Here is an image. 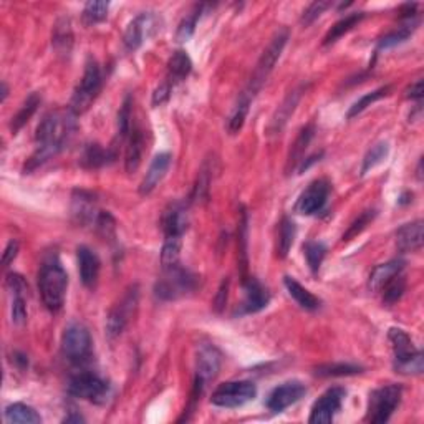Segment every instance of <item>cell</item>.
Listing matches in <instances>:
<instances>
[{
	"instance_id": "cell-1",
	"label": "cell",
	"mask_w": 424,
	"mask_h": 424,
	"mask_svg": "<svg viewBox=\"0 0 424 424\" xmlns=\"http://www.w3.org/2000/svg\"><path fill=\"white\" fill-rule=\"evenodd\" d=\"M75 116L77 115L72 110H56L43 118L37 128V134H35L38 148L30 156L25 171L30 173L37 169L38 166L47 163L67 146L77 129Z\"/></svg>"
},
{
	"instance_id": "cell-2",
	"label": "cell",
	"mask_w": 424,
	"mask_h": 424,
	"mask_svg": "<svg viewBox=\"0 0 424 424\" xmlns=\"http://www.w3.org/2000/svg\"><path fill=\"white\" fill-rule=\"evenodd\" d=\"M67 285L68 275L62 264L56 259L47 260L38 274V288H40L43 304L50 312H56L63 307Z\"/></svg>"
},
{
	"instance_id": "cell-3",
	"label": "cell",
	"mask_w": 424,
	"mask_h": 424,
	"mask_svg": "<svg viewBox=\"0 0 424 424\" xmlns=\"http://www.w3.org/2000/svg\"><path fill=\"white\" fill-rule=\"evenodd\" d=\"M390 343L395 352V368L401 375H419L423 371V353L414 348L413 342L401 329H391Z\"/></svg>"
},
{
	"instance_id": "cell-4",
	"label": "cell",
	"mask_w": 424,
	"mask_h": 424,
	"mask_svg": "<svg viewBox=\"0 0 424 424\" xmlns=\"http://www.w3.org/2000/svg\"><path fill=\"white\" fill-rule=\"evenodd\" d=\"M287 40H288L287 30H281V32L275 33V37L270 40L267 48L264 50V54H262L260 60L257 62V67H256V70H253L251 81H249L247 90L244 91V93H247L251 98H253V96L257 95V91L262 88V85H264L270 73H272L277 60L281 58Z\"/></svg>"
},
{
	"instance_id": "cell-5",
	"label": "cell",
	"mask_w": 424,
	"mask_h": 424,
	"mask_svg": "<svg viewBox=\"0 0 424 424\" xmlns=\"http://www.w3.org/2000/svg\"><path fill=\"white\" fill-rule=\"evenodd\" d=\"M100 90H102V73H100V67L95 60H90L86 63L85 73L80 85L77 86L75 93L72 96V103H70V110L75 115H81L91 107L95 98L98 96Z\"/></svg>"
},
{
	"instance_id": "cell-6",
	"label": "cell",
	"mask_w": 424,
	"mask_h": 424,
	"mask_svg": "<svg viewBox=\"0 0 424 424\" xmlns=\"http://www.w3.org/2000/svg\"><path fill=\"white\" fill-rule=\"evenodd\" d=\"M403 390L398 384H388V386L378 388L370 395L368 401V421L371 423H386L395 413L401 401Z\"/></svg>"
},
{
	"instance_id": "cell-7",
	"label": "cell",
	"mask_w": 424,
	"mask_h": 424,
	"mask_svg": "<svg viewBox=\"0 0 424 424\" xmlns=\"http://www.w3.org/2000/svg\"><path fill=\"white\" fill-rule=\"evenodd\" d=\"M196 288V277L179 265L164 269V277L156 283V295L159 299L173 300L192 292Z\"/></svg>"
},
{
	"instance_id": "cell-8",
	"label": "cell",
	"mask_w": 424,
	"mask_h": 424,
	"mask_svg": "<svg viewBox=\"0 0 424 424\" xmlns=\"http://www.w3.org/2000/svg\"><path fill=\"white\" fill-rule=\"evenodd\" d=\"M68 393L72 396L80 398V400L102 403L110 393V384L91 371H80L70 379Z\"/></svg>"
},
{
	"instance_id": "cell-9",
	"label": "cell",
	"mask_w": 424,
	"mask_h": 424,
	"mask_svg": "<svg viewBox=\"0 0 424 424\" xmlns=\"http://www.w3.org/2000/svg\"><path fill=\"white\" fill-rule=\"evenodd\" d=\"M257 396V386L252 382H229L212 393V405L221 408H239Z\"/></svg>"
},
{
	"instance_id": "cell-10",
	"label": "cell",
	"mask_w": 424,
	"mask_h": 424,
	"mask_svg": "<svg viewBox=\"0 0 424 424\" xmlns=\"http://www.w3.org/2000/svg\"><path fill=\"white\" fill-rule=\"evenodd\" d=\"M62 352L73 363H81L90 356L91 336L86 327L80 323H72L65 329L62 335Z\"/></svg>"
},
{
	"instance_id": "cell-11",
	"label": "cell",
	"mask_w": 424,
	"mask_h": 424,
	"mask_svg": "<svg viewBox=\"0 0 424 424\" xmlns=\"http://www.w3.org/2000/svg\"><path fill=\"white\" fill-rule=\"evenodd\" d=\"M136 307H138V290L136 287H134L126 292L123 300H121L118 305H115V307L111 308L110 315H108L107 333L110 338H115V336L121 335V331L126 329L131 315L134 313Z\"/></svg>"
},
{
	"instance_id": "cell-12",
	"label": "cell",
	"mask_w": 424,
	"mask_h": 424,
	"mask_svg": "<svg viewBox=\"0 0 424 424\" xmlns=\"http://www.w3.org/2000/svg\"><path fill=\"white\" fill-rule=\"evenodd\" d=\"M345 396H347V391H345L343 388L340 386L330 388L329 391H325L320 398H318V401H315L308 421L313 424L333 421L336 411L342 408Z\"/></svg>"
},
{
	"instance_id": "cell-13",
	"label": "cell",
	"mask_w": 424,
	"mask_h": 424,
	"mask_svg": "<svg viewBox=\"0 0 424 424\" xmlns=\"http://www.w3.org/2000/svg\"><path fill=\"white\" fill-rule=\"evenodd\" d=\"M330 194V184L327 179H317L310 184L307 189L301 192L297 203V211L304 216H312V214L320 212L323 205L327 204Z\"/></svg>"
},
{
	"instance_id": "cell-14",
	"label": "cell",
	"mask_w": 424,
	"mask_h": 424,
	"mask_svg": "<svg viewBox=\"0 0 424 424\" xmlns=\"http://www.w3.org/2000/svg\"><path fill=\"white\" fill-rule=\"evenodd\" d=\"M157 29H159L157 27V17L152 15L151 12L138 15L136 19L128 25V29H126L123 37L125 47L128 48L129 52L138 50V48L143 45V42L146 40L148 37H151Z\"/></svg>"
},
{
	"instance_id": "cell-15",
	"label": "cell",
	"mask_w": 424,
	"mask_h": 424,
	"mask_svg": "<svg viewBox=\"0 0 424 424\" xmlns=\"http://www.w3.org/2000/svg\"><path fill=\"white\" fill-rule=\"evenodd\" d=\"M305 393H307V388H305V384H301L300 382L283 383L270 393L267 400V408L270 411H274V413H282V411L287 409L288 406L297 403Z\"/></svg>"
},
{
	"instance_id": "cell-16",
	"label": "cell",
	"mask_w": 424,
	"mask_h": 424,
	"mask_svg": "<svg viewBox=\"0 0 424 424\" xmlns=\"http://www.w3.org/2000/svg\"><path fill=\"white\" fill-rule=\"evenodd\" d=\"M7 287L12 294V322L15 325H24L27 322V283L19 274H8Z\"/></svg>"
},
{
	"instance_id": "cell-17",
	"label": "cell",
	"mask_w": 424,
	"mask_h": 424,
	"mask_svg": "<svg viewBox=\"0 0 424 424\" xmlns=\"http://www.w3.org/2000/svg\"><path fill=\"white\" fill-rule=\"evenodd\" d=\"M221 368V355L216 348L211 347V345H204L199 350L198 355V375H196V379L201 384L209 383L211 379L217 377Z\"/></svg>"
},
{
	"instance_id": "cell-18",
	"label": "cell",
	"mask_w": 424,
	"mask_h": 424,
	"mask_svg": "<svg viewBox=\"0 0 424 424\" xmlns=\"http://www.w3.org/2000/svg\"><path fill=\"white\" fill-rule=\"evenodd\" d=\"M187 224V209L184 204L181 203H171L166 207L163 214V230L164 235H176V237H182L186 233Z\"/></svg>"
},
{
	"instance_id": "cell-19",
	"label": "cell",
	"mask_w": 424,
	"mask_h": 424,
	"mask_svg": "<svg viewBox=\"0 0 424 424\" xmlns=\"http://www.w3.org/2000/svg\"><path fill=\"white\" fill-rule=\"evenodd\" d=\"M78 257V270H80V278L83 285L93 288L98 282L100 275V259L91 249L81 246L77 251Z\"/></svg>"
},
{
	"instance_id": "cell-20",
	"label": "cell",
	"mask_w": 424,
	"mask_h": 424,
	"mask_svg": "<svg viewBox=\"0 0 424 424\" xmlns=\"http://www.w3.org/2000/svg\"><path fill=\"white\" fill-rule=\"evenodd\" d=\"M169 166H171V155H168V152H161V155H157L155 159H152L146 176L143 178L141 186H139V192L144 196L155 191L156 186L163 181L166 173H168Z\"/></svg>"
},
{
	"instance_id": "cell-21",
	"label": "cell",
	"mask_w": 424,
	"mask_h": 424,
	"mask_svg": "<svg viewBox=\"0 0 424 424\" xmlns=\"http://www.w3.org/2000/svg\"><path fill=\"white\" fill-rule=\"evenodd\" d=\"M244 290H246V300H244L242 308L246 313H256L269 305L270 295L267 288L256 278H249L244 282Z\"/></svg>"
},
{
	"instance_id": "cell-22",
	"label": "cell",
	"mask_w": 424,
	"mask_h": 424,
	"mask_svg": "<svg viewBox=\"0 0 424 424\" xmlns=\"http://www.w3.org/2000/svg\"><path fill=\"white\" fill-rule=\"evenodd\" d=\"M396 244L401 252H414L423 247V221L409 222L396 233Z\"/></svg>"
},
{
	"instance_id": "cell-23",
	"label": "cell",
	"mask_w": 424,
	"mask_h": 424,
	"mask_svg": "<svg viewBox=\"0 0 424 424\" xmlns=\"http://www.w3.org/2000/svg\"><path fill=\"white\" fill-rule=\"evenodd\" d=\"M72 212L83 224H86V222H96L100 212L98 209H96L95 196L85 191H77L75 194H73Z\"/></svg>"
},
{
	"instance_id": "cell-24",
	"label": "cell",
	"mask_w": 424,
	"mask_h": 424,
	"mask_svg": "<svg viewBox=\"0 0 424 424\" xmlns=\"http://www.w3.org/2000/svg\"><path fill=\"white\" fill-rule=\"evenodd\" d=\"M143 151H144V134L143 129L136 125L129 131L128 146H126V157H125L126 171L128 173L136 171L139 164H141Z\"/></svg>"
},
{
	"instance_id": "cell-25",
	"label": "cell",
	"mask_w": 424,
	"mask_h": 424,
	"mask_svg": "<svg viewBox=\"0 0 424 424\" xmlns=\"http://www.w3.org/2000/svg\"><path fill=\"white\" fill-rule=\"evenodd\" d=\"M403 269H405V262L401 259H395L386 262V264L378 265V267L373 269V272L370 275V282H368L370 288L373 292H379L393 277H395V275L403 272Z\"/></svg>"
},
{
	"instance_id": "cell-26",
	"label": "cell",
	"mask_w": 424,
	"mask_h": 424,
	"mask_svg": "<svg viewBox=\"0 0 424 424\" xmlns=\"http://www.w3.org/2000/svg\"><path fill=\"white\" fill-rule=\"evenodd\" d=\"M300 96H301V90H294L285 100H283V103L278 107V110L275 111L272 121H270V126H269L270 133H281L282 128L288 121V118H290L292 113L295 111Z\"/></svg>"
},
{
	"instance_id": "cell-27",
	"label": "cell",
	"mask_w": 424,
	"mask_h": 424,
	"mask_svg": "<svg viewBox=\"0 0 424 424\" xmlns=\"http://www.w3.org/2000/svg\"><path fill=\"white\" fill-rule=\"evenodd\" d=\"M283 283H285L288 294H290L292 299H294L297 304L300 305L301 308L305 310H317L320 308V299H317L312 292H308L307 288L301 287L299 282L295 281V278L292 277H285V281H283Z\"/></svg>"
},
{
	"instance_id": "cell-28",
	"label": "cell",
	"mask_w": 424,
	"mask_h": 424,
	"mask_svg": "<svg viewBox=\"0 0 424 424\" xmlns=\"http://www.w3.org/2000/svg\"><path fill=\"white\" fill-rule=\"evenodd\" d=\"M313 126L308 125L305 126L304 129L300 131V134L297 136L294 146H292L290 150V155H288V159H287V173H290L292 169L297 168V164L300 163L301 159H304V155L305 151H307L308 144L310 141H312L313 138Z\"/></svg>"
},
{
	"instance_id": "cell-29",
	"label": "cell",
	"mask_w": 424,
	"mask_h": 424,
	"mask_svg": "<svg viewBox=\"0 0 424 424\" xmlns=\"http://www.w3.org/2000/svg\"><path fill=\"white\" fill-rule=\"evenodd\" d=\"M6 419L8 423H24V424H40V414L32 406L24 403L8 405L6 408Z\"/></svg>"
},
{
	"instance_id": "cell-30",
	"label": "cell",
	"mask_w": 424,
	"mask_h": 424,
	"mask_svg": "<svg viewBox=\"0 0 424 424\" xmlns=\"http://www.w3.org/2000/svg\"><path fill=\"white\" fill-rule=\"evenodd\" d=\"M191 68H192L191 58L187 56L186 52L182 50L174 52L168 63V72H169L168 80L171 83L184 80V78L191 73Z\"/></svg>"
},
{
	"instance_id": "cell-31",
	"label": "cell",
	"mask_w": 424,
	"mask_h": 424,
	"mask_svg": "<svg viewBox=\"0 0 424 424\" xmlns=\"http://www.w3.org/2000/svg\"><path fill=\"white\" fill-rule=\"evenodd\" d=\"M110 152L104 151L100 144H86L85 150L81 152L80 157V163L83 168H88V169H96L100 168V166L107 164L108 159H110Z\"/></svg>"
},
{
	"instance_id": "cell-32",
	"label": "cell",
	"mask_w": 424,
	"mask_h": 424,
	"mask_svg": "<svg viewBox=\"0 0 424 424\" xmlns=\"http://www.w3.org/2000/svg\"><path fill=\"white\" fill-rule=\"evenodd\" d=\"M251 102H252V98L247 93L240 95L239 102L233 110V115H230V118H229V123H227V129H229L230 134L239 133L240 128L244 126V121H246V118H247Z\"/></svg>"
},
{
	"instance_id": "cell-33",
	"label": "cell",
	"mask_w": 424,
	"mask_h": 424,
	"mask_svg": "<svg viewBox=\"0 0 424 424\" xmlns=\"http://www.w3.org/2000/svg\"><path fill=\"white\" fill-rule=\"evenodd\" d=\"M38 104H40V96H38L37 93H32L27 100H25V103L22 104L20 110L17 111V115L12 118L10 128H12V131H14V133L20 131L22 126H24L30 120V118H32L33 113L37 111Z\"/></svg>"
},
{
	"instance_id": "cell-34",
	"label": "cell",
	"mask_w": 424,
	"mask_h": 424,
	"mask_svg": "<svg viewBox=\"0 0 424 424\" xmlns=\"http://www.w3.org/2000/svg\"><path fill=\"white\" fill-rule=\"evenodd\" d=\"M295 224L294 221H290L288 217H283L281 222V229H278V239H277V256L278 257H287L288 251L292 249L295 239Z\"/></svg>"
},
{
	"instance_id": "cell-35",
	"label": "cell",
	"mask_w": 424,
	"mask_h": 424,
	"mask_svg": "<svg viewBox=\"0 0 424 424\" xmlns=\"http://www.w3.org/2000/svg\"><path fill=\"white\" fill-rule=\"evenodd\" d=\"M361 19H363V14H358V12H356V14H350V15L345 17V19L336 22L333 27L329 30V33L325 35V38H323V45H330V43L338 40L342 35L350 32V30L355 27V25Z\"/></svg>"
},
{
	"instance_id": "cell-36",
	"label": "cell",
	"mask_w": 424,
	"mask_h": 424,
	"mask_svg": "<svg viewBox=\"0 0 424 424\" xmlns=\"http://www.w3.org/2000/svg\"><path fill=\"white\" fill-rule=\"evenodd\" d=\"M182 237H176V235H166L163 252H161V264L163 269H169L178 265L179 262V252H181Z\"/></svg>"
},
{
	"instance_id": "cell-37",
	"label": "cell",
	"mask_w": 424,
	"mask_h": 424,
	"mask_svg": "<svg viewBox=\"0 0 424 424\" xmlns=\"http://www.w3.org/2000/svg\"><path fill=\"white\" fill-rule=\"evenodd\" d=\"M73 35L72 29H70V22L68 20H60L55 27L54 33V45L60 54H68L70 48H72Z\"/></svg>"
},
{
	"instance_id": "cell-38",
	"label": "cell",
	"mask_w": 424,
	"mask_h": 424,
	"mask_svg": "<svg viewBox=\"0 0 424 424\" xmlns=\"http://www.w3.org/2000/svg\"><path fill=\"white\" fill-rule=\"evenodd\" d=\"M361 368L348 363H331V365H322L315 370L318 377H350V375L360 373Z\"/></svg>"
},
{
	"instance_id": "cell-39",
	"label": "cell",
	"mask_w": 424,
	"mask_h": 424,
	"mask_svg": "<svg viewBox=\"0 0 424 424\" xmlns=\"http://www.w3.org/2000/svg\"><path fill=\"white\" fill-rule=\"evenodd\" d=\"M108 8L110 3L108 2H88L83 8V22L85 25H96L103 22L108 15Z\"/></svg>"
},
{
	"instance_id": "cell-40",
	"label": "cell",
	"mask_w": 424,
	"mask_h": 424,
	"mask_svg": "<svg viewBox=\"0 0 424 424\" xmlns=\"http://www.w3.org/2000/svg\"><path fill=\"white\" fill-rule=\"evenodd\" d=\"M388 152H390V146H388V143H378L375 144L373 148L368 151V155L365 156V159H363V166H361V174L368 173L370 169H373L375 166L382 164L384 159H386Z\"/></svg>"
},
{
	"instance_id": "cell-41",
	"label": "cell",
	"mask_w": 424,
	"mask_h": 424,
	"mask_svg": "<svg viewBox=\"0 0 424 424\" xmlns=\"http://www.w3.org/2000/svg\"><path fill=\"white\" fill-rule=\"evenodd\" d=\"M414 29H416V22H408V24L401 25L395 32L384 35L382 40H379V48H390L398 45V43L405 42L406 38L414 32Z\"/></svg>"
},
{
	"instance_id": "cell-42",
	"label": "cell",
	"mask_w": 424,
	"mask_h": 424,
	"mask_svg": "<svg viewBox=\"0 0 424 424\" xmlns=\"http://www.w3.org/2000/svg\"><path fill=\"white\" fill-rule=\"evenodd\" d=\"M211 173H212V168L209 166L207 161H205L199 171L198 181H196V184H194V189H192V199L194 201H201V199L207 198L209 186H211Z\"/></svg>"
},
{
	"instance_id": "cell-43",
	"label": "cell",
	"mask_w": 424,
	"mask_h": 424,
	"mask_svg": "<svg viewBox=\"0 0 424 424\" xmlns=\"http://www.w3.org/2000/svg\"><path fill=\"white\" fill-rule=\"evenodd\" d=\"M405 288H406L405 277L401 274H398L379 292H383V300L386 301V304H395V301L401 299Z\"/></svg>"
},
{
	"instance_id": "cell-44",
	"label": "cell",
	"mask_w": 424,
	"mask_h": 424,
	"mask_svg": "<svg viewBox=\"0 0 424 424\" xmlns=\"http://www.w3.org/2000/svg\"><path fill=\"white\" fill-rule=\"evenodd\" d=\"M199 14H201V7H196L189 15H186L184 19L181 20V24H179V27H178V33H176L178 42H187L192 37L196 24H198Z\"/></svg>"
},
{
	"instance_id": "cell-45",
	"label": "cell",
	"mask_w": 424,
	"mask_h": 424,
	"mask_svg": "<svg viewBox=\"0 0 424 424\" xmlns=\"http://www.w3.org/2000/svg\"><path fill=\"white\" fill-rule=\"evenodd\" d=\"M388 91H390V86H382V88L371 91V93H366L365 96H363L361 100H358V102L355 104H353L352 108H350L348 118L356 116L358 113H361L363 110H365V108H368L371 103H375V102H377V100L383 98V96H386Z\"/></svg>"
},
{
	"instance_id": "cell-46",
	"label": "cell",
	"mask_w": 424,
	"mask_h": 424,
	"mask_svg": "<svg viewBox=\"0 0 424 424\" xmlns=\"http://www.w3.org/2000/svg\"><path fill=\"white\" fill-rule=\"evenodd\" d=\"M305 251V257H307V262L310 265V269L313 270V272H318V269H320L323 257H325L327 249L323 244L320 242H307L304 247Z\"/></svg>"
},
{
	"instance_id": "cell-47",
	"label": "cell",
	"mask_w": 424,
	"mask_h": 424,
	"mask_svg": "<svg viewBox=\"0 0 424 424\" xmlns=\"http://www.w3.org/2000/svg\"><path fill=\"white\" fill-rule=\"evenodd\" d=\"M375 216H377V212H375V211H365V212H363L356 221L352 222V226L348 227L347 233L343 234L342 242H348V240H352L353 237H356L358 234L363 233V230H365V227L375 219Z\"/></svg>"
},
{
	"instance_id": "cell-48",
	"label": "cell",
	"mask_w": 424,
	"mask_h": 424,
	"mask_svg": "<svg viewBox=\"0 0 424 424\" xmlns=\"http://www.w3.org/2000/svg\"><path fill=\"white\" fill-rule=\"evenodd\" d=\"M131 131V100L126 98L120 113H118V136L125 139Z\"/></svg>"
},
{
	"instance_id": "cell-49",
	"label": "cell",
	"mask_w": 424,
	"mask_h": 424,
	"mask_svg": "<svg viewBox=\"0 0 424 424\" xmlns=\"http://www.w3.org/2000/svg\"><path fill=\"white\" fill-rule=\"evenodd\" d=\"M331 6L330 2H327V0H318V2H313L310 3V6L307 7V10L304 12V17H301V22H304L305 25H310L312 22H315L320 17L323 12L327 10Z\"/></svg>"
},
{
	"instance_id": "cell-50",
	"label": "cell",
	"mask_w": 424,
	"mask_h": 424,
	"mask_svg": "<svg viewBox=\"0 0 424 424\" xmlns=\"http://www.w3.org/2000/svg\"><path fill=\"white\" fill-rule=\"evenodd\" d=\"M247 214L242 212V221L239 226V242H242V247H239L240 256H242V262H240V267L242 272L247 270V252H246V244H247Z\"/></svg>"
},
{
	"instance_id": "cell-51",
	"label": "cell",
	"mask_w": 424,
	"mask_h": 424,
	"mask_svg": "<svg viewBox=\"0 0 424 424\" xmlns=\"http://www.w3.org/2000/svg\"><path fill=\"white\" fill-rule=\"evenodd\" d=\"M171 81H164L161 83L159 86L155 90V93H152V104L155 107H161V104H164L169 100V96H171Z\"/></svg>"
},
{
	"instance_id": "cell-52",
	"label": "cell",
	"mask_w": 424,
	"mask_h": 424,
	"mask_svg": "<svg viewBox=\"0 0 424 424\" xmlns=\"http://www.w3.org/2000/svg\"><path fill=\"white\" fill-rule=\"evenodd\" d=\"M17 252H19V242H17L15 239H12L10 242L7 244L6 251H3V256H2V265H3V267H8V265H10V262H14V259L17 257Z\"/></svg>"
},
{
	"instance_id": "cell-53",
	"label": "cell",
	"mask_w": 424,
	"mask_h": 424,
	"mask_svg": "<svg viewBox=\"0 0 424 424\" xmlns=\"http://www.w3.org/2000/svg\"><path fill=\"white\" fill-rule=\"evenodd\" d=\"M406 96H408V98L421 100L423 98V80H418L416 83H413V85L406 90Z\"/></svg>"
},
{
	"instance_id": "cell-54",
	"label": "cell",
	"mask_w": 424,
	"mask_h": 424,
	"mask_svg": "<svg viewBox=\"0 0 424 424\" xmlns=\"http://www.w3.org/2000/svg\"><path fill=\"white\" fill-rule=\"evenodd\" d=\"M227 287H229V282H227V281L222 282V285L219 288V294H217V299H216V307H217V310H221L226 305Z\"/></svg>"
},
{
	"instance_id": "cell-55",
	"label": "cell",
	"mask_w": 424,
	"mask_h": 424,
	"mask_svg": "<svg viewBox=\"0 0 424 424\" xmlns=\"http://www.w3.org/2000/svg\"><path fill=\"white\" fill-rule=\"evenodd\" d=\"M85 419L81 416H78V414H72V416H67L63 419V423H83Z\"/></svg>"
},
{
	"instance_id": "cell-56",
	"label": "cell",
	"mask_w": 424,
	"mask_h": 424,
	"mask_svg": "<svg viewBox=\"0 0 424 424\" xmlns=\"http://www.w3.org/2000/svg\"><path fill=\"white\" fill-rule=\"evenodd\" d=\"M7 95H8V86L6 85V83H2V102H6Z\"/></svg>"
}]
</instances>
